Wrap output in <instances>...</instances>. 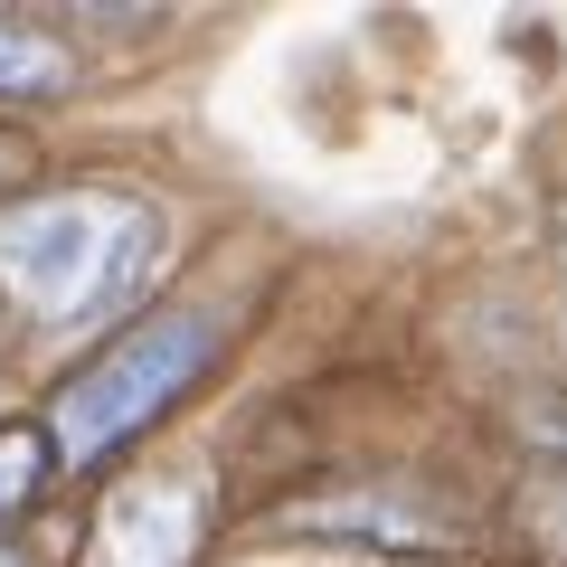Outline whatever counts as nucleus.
<instances>
[{"label":"nucleus","mask_w":567,"mask_h":567,"mask_svg":"<svg viewBox=\"0 0 567 567\" xmlns=\"http://www.w3.org/2000/svg\"><path fill=\"white\" fill-rule=\"evenodd\" d=\"M171 227L133 189H29L0 199V303L39 331H95L152 293Z\"/></svg>","instance_id":"f257e3e1"},{"label":"nucleus","mask_w":567,"mask_h":567,"mask_svg":"<svg viewBox=\"0 0 567 567\" xmlns=\"http://www.w3.org/2000/svg\"><path fill=\"white\" fill-rule=\"evenodd\" d=\"M218 360V312L181 303L152 312V322L114 331L76 379L58 388V416H48V454L58 464H104L114 445H133L142 425H162L171 406L199 388V369Z\"/></svg>","instance_id":"f03ea898"},{"label":"nucleus","mask_w":567,"mask_h":567,"mask_svg":"<svg viewBox=\"0 0 567 567\" xmlns=\"http://www.w3.org/2000/svg\"><path fill=\"white\" fill-rule=\"evenodd\" d=\"M199 483H171V473H142L114 502L95 511V539H85L76 567H189L199 548Z\"/></svg>","instance_id":"7ed1b4c3"},{"label":"nucleus","mask_w":567,"mask_h":567,"mask_svg":"<svg viewBox=\"0 0 567 567\" xmlns=\"http://www.w3.org/2000/svg\"><path fill=\"white\" fill-rule=\"evenodd\" d=\"M66 76H76V58H66L58 29L0 10V104H48V95H66Z\"/></svg>","instance_id":"20e7f679"},{"label":"nucleus","mask_w":567,"mask_h":567,"mask_svg":"<svg viewBox=\"0 0 567 567\" xmlns=\"http://www.w3.org/2000/svg\"><path fill=\"white\" fill-rule=\"evenodd\" d=\"M39 473H48V435H39V425H10V435H0V511L29 502Z\"/></svg>","instance_id":"39448f33"},{"label":"nucleus","mask_w":567,"mask_h":567,"mask_svg":"<svg viewBox=\"0 0 567 567\" xmlns=\"http://www.w3.org/2000/svg\"><path fill=\"white\" fill-rule=\"evenodd\" d=\"M246 567H341V558H246Z\"/></svg>","instance_id":"423d86ee"},{"label":"nucleus","mask_w":567,"mask_h":567,"mask_svg":"<svg viewBox=\"0 0 567 567\" xmlns=\"http://www.w3.org/2000/svg\"><path fill=\"white\" fill-rule=\"evenodd\" d=\"M0 567H39V558H29V548H10V539H0Z\"/></svg>","instance_id":"0eeeda50"},{"label":"nucleus","mask_w":567,"mask_h":567,"mask_svg":"<svg viewBox=\"0 0 567 567\" xmlns=\"http://www.w3.org/2000/svg\"><path fill=\"white\" fill-rule=\"evenodd\" d=\"M10 162H20V152H10V142H0V171H10Z\"/></svg>","instance_id":"6e6552de"},{"label":"nucleus","mask_w":567,"mask_h":567,"mask_svg":"<svg viewBox=\"0 0 567 567\" xmlns=\"http://www.w3.org/2000/svg\"><path fill=\"white\" fill-rule=\"evenodd\" d=\"M558 237H567V199H558Z\"/></svg>","instance_id":"1a4fd4ad"}]
</instances>
